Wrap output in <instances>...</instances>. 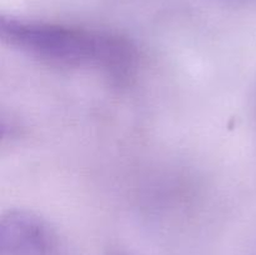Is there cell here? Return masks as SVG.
<instances>
[{
	"label": "cell",
	"instance_id": "cell-2",
	"mask_svg": "<svg viewBox=\"0 0 256 255\" xmlns=\"http://www.w3.org/2000/svg\"><path fill=\"white\" fill-rule=\"evenodd\" d=\"M2 255H56L58 240L44 219L26 210H10L2 220Z\"/></svg>",
	"mask_w": 256,
	"mask_h": 255
},
{
	"label": "cell",
	"instance_id": "cell-1",
	"mask_svg": "<svg viewBox=\"0 0 256 255\" xmlns=\"http://www.w3.org/2000/svg\"><path fill=\"white\" fill-rule=\"evenodd\" d=\"M0 32L10 46L52 66L122 78L136 65L138 52L132 42L108 30L9 16L2 18Z\"/></svg>",
	"mask_w": 256,
	"mask_h": 255
}]
</instances>
